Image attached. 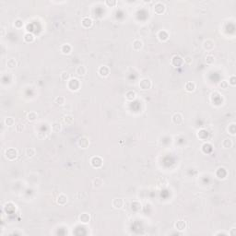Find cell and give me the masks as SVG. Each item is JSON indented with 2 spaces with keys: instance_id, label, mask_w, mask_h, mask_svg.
I'll list each match as a JSON object with an SVG mask.
<instances>
[{
  "instance_id": "39",
  "label": "cell",
  "mask_w": 236,
  "mask_h": 236,
  "mask_svg": "<svg viewBox=\"0 0 236 236\" xmlns=\"http://www.w3.org/2000/svg\"><path fill=\"white\" fill-rule=\"evenodd\" d=\"M131 209L134 211H138L141 209V204L138 201H134L131 203Z\"/></svg>"
},
{
  "instance_id": "35",
  "label": "cell",
  "mask_w": 236,
  "mask_h": 236,
  "mask_svg": "<svg viewBox=\"0 0 236 236\" xmlns=\"http://www.w3.org/2000/svg\"><path fill=\"white\" fill-rule=\"evenodd\" d=\"M24 26V22L21 19H16L14 20V27L16 29H18V30H20V29H22V27Z\"/></svg>"
},
{
  "instance_id": "6",
  "label": "cell",
  "mask_w": 236,
  "mask_h": 236,
  "mask_svg": "<svg viewBox=\"0 0 236 236\" xmlns=\"http://www.w3.org/2000/svg\"><path fill=\"white\" fill-rule=\"evenodd\" d=\"M103 163V160L99 156H93L92 159H90V164L93 168H101L102 166Z\"/></svg>"
},
{
  "instance_id": "15",
  "label": "cell",
  "mask_w": 236,
  "mask_h": 236,
  "mask_svg": "<svg viewBox=\"0 0 236 236\" xmlns=\"http://www.w3.org/2000/svg\"><path fill=\"white\" fill-rule=\"evenodd\" d=\"M92 24H93V20L89 18V17H84V18H82L81 19V25L83 28H86V29H88V28H90L92 26Z\"/></svg>"
},
{
  "instance_id": "5",
  "label": "cell",
  "mask_w": 236,
  "mask_h": 236,
  "mask_svg": "<svg viewBox=\"0 0 236 236\" xmlns=\"http://www.w3.org/2000/svg\"><path fill=\"white\" fill-rule=\"evenodd\" d=\"M125 200L123 199V198H120V197H115L112 201V206H113V208L115 209H121L124 208V206H125Z\"/></svg>"
},
{
  "instance_id": "21",
  "label": "cell",
  "mask_w": 236,
  "mask_h": 236,
  "mask_svg": "<svg viewBox=\"0 0 236 236\" xmlns=\"http://www.w3.org/2000/svg\"><path fill=\"white\" fill-rule=\"evenodd\" d=\"M174 228L177 231H185L186 229V222L185 221H177L174 223Z\"/></svg>"
},
{
  "instance_id": "45",
  "label": "cell",
  "mask_w": 236,
  "mask_h": 236,
  "mask_svg": "<svg viewBox=\"0 0 236 236\" xmlns=\"http://www.w3.org/2000/svg\"><path fill=\"white\" fill-rule=\"evenodd\" d=\"M229 82V85H231L233 87H234L236 85V77L235 76H231L230 78V80L228 81Z\"/></svg>"
},
{
  "instance_id": "44",
  "label": "cell",
  "mask_w": 236,
  "mask_h": 236,
  "mask_svg": "<svg viewBox=\"0 0 236 236\" xmlns=\"http://www.w3.org/2000/svg\"><path fill=\"white\" fill-rule=\"evenodd\" d=\"M192 62H193V59H192V57L190 56V55L185 56V58H184V63L187 64V65H191Z\"/></svg>"
},
{
  "instance_id": "33",
  "label": "cell",
  "mask_w": 236,
  "mask_h": 236,
  "mask_svg": "<svg viewBox=\"0 0 236 236\" xmlns=\"http://www.w3.org/2000/svg\"><path fill=\"white\" fill-rule=\"evenodd\" d=\"M17 65H18L17 61H16V59H14V58H9V60L7 61V67L9 68H10V69L15 68L16 67H17Z\"/></svg>"
},
{
  "instance_id": "18",
  "label": "cell",
  "mask_w": 236,
  "mask_h": 236,
  "mask_svg": "<svg viewBox=\"0 0 236 236\" xmlns=\"http://www.w3.org/2000/svg\"><path fill=\"white\" fill-rule=\"evenodd\" d=\"M209 132L207 131L206 129H200L199 131L197 132V138H199L200 140H203V141H205L209 138Z\"/></svg>"
},
{
  "instance_id": "9",
  "label": "cell",
  "mask_w": 236,
  "mask_h": 236,
  "mask_svg": "<svg viewBox=\"0 0 236 236\" xmlns=\"http://www.w3.org/2000/svg\"><path fill=\"white\" fill-rule=\"evenodd\" d=\"M78 146L81 148H87L90 146V140L87 136H81L78 139Z\"/></svg>"
},
{
  "instance_id": "16",
  "label": "cell",
  "mask_w": 236,
  "mask_h": 236,
  "mask_svg": "<svg viewBox=\"0 0 236 236\" xmlns=\"http://www.w3.org/2000/svg\"><path fill=\"white\" fill-rule=\"evenodd\" d=\"M142 47H143V42L141 40L136 39L133 41V43H132V48H133V50L139 51V50H141Z\"/></svg>"
},
{
  "instance_id": "14",
  "label": "cell",
  "mask_w": 236,
  "mask_h": 236,
  "mask_svg": "<svg viewBox=\"0 0 236 236\" xmlns=\"http://www.w3.org/2000/svg\"><path fill=\"white\" fill-rule=\"evenodd\" d=\"M78 221H80L81 223H83V224H88V223L90 221V215L87 212H83L80 215V217H78Z\"/></svg>"
},
{
  "instance_id": "23",
  "label": "cell",
  "mask_w": 236,
  "mask_h": 236,
  "mask_svg": "<svg viewBox=\"0 0 236 236\" xmlns=\"http://www.w3.org/2000/svg\"><path fill=\"white\" fill-rule=\"evenodd\" d=\"M51 129L53 133H59L62 130V125L59 122H53L51 125Z\"/></svg>"
},
{
  "instance_id": "38",
  "label": "cell",
  "mask_w": 236,
  "mask_h": 236,
  "mask_svg": "<svg viewBox=\"0 0 236 236\" xmlns=\"http://www.w3.org/2000/svg\"><path fill=\"white\" fill-rule=\"evenodd\" d=\"M60 78L63 81H69V80L71 78H70V74L68 72V71H63L61 74H60Z\"/></svg>"
},
{
  "instance_id": "10",
  "label": "cell",
  "mask_w": 236,
  "mask_h": 236,
  "mask_svg": "<svg viewBox=\"0 0 236 236\" xmlns=\"http://www.w3.org/2000/svg\"><path fill=\"white\" fill-rule=\"evenodd\" d=\"M172 121L173 124H174V125H177V126L181 125V124L183 123V121H184L183 114H180V113L173 114V115L172 116Z\"/></svg>"
},
{
  "instance_id": "19",
  "label": "cell",
  "mask_w": 236,
  "mask_h": 236,
  "mask_svg": "<svg viewBox=\"0 0 236 236\" xmlns=\"http://www.w3.org/2000/svg\"><path fill=\"white\" fill-rule=\"evenodd\" d=\"M103 185V180L102 179V178L100 177H96V178H94V179L92 180V187L94 189H99V188H101L102 186Z\"/></svg>"
},
{
  "instance_id": "13",
  "label": "cell",
  "mask_w": 236,
  "mask_h": 236,
  "mask_svg": "<svg viewBox=\"0 0 236 236\" xmlns=\"http://www.w3.org/2000/svg\"><path fill=\"white\" fill-rule=\"evenodd\" d=\"M68 201V197L67 195L65 194H60L58 197L56 198V203L59 206H65Z\"/></svg>"
},
{
  "instance_id": "29",
  "label": "cell",
  "mask_w": 236,
  "mask_h": 236,
  "mask_svg": "<svg viewBox=\"0 0 236 236\" xmlns=\"http://www.w3.org/2000/svg\"><path fill=\"white\" fill-rule=\"evenodd\" d=\"M233 140H231V138H225L223 141L221 142V146L223 148H231V147H233Z\"/></svg>"
},
{
  "instance_id": "2",
  "label": "cell",
  "mask_w": 236,
  "mask_h": 236,
  "mask_svg": "<svg viewBox=\"0 0 236 236\" xmlns=\"http://www.w3.org/2000/svg\"><path fill=\"white\" fill-rule=\"evenodd\" d=\"M18 150L15 148H9L5 151V156L9 160H15L18 158Z\"/></svg>"
},
{
  "instance_id": "31",
  "label": "cell",
  "mask_w": 236,
  "mask_h": 236,
  "mask_svg": "<svg viewBox=\"0 0 236 236\" xmlns=\"http://www.w3.org/2000/svg\"><path fill=\"white\" fill-rule=\"evenodd\" d=\"M25 154L28 158H33L36 154V150L34 148H27L25 150Z\"/></svg>"
},
{
  "instance_id": "40",
  "label": "cell",
  "mask_w": 236,
  "mask_h": 236,
  "mask_svg": "<svg viewBox=\"0 0 236 236\" xmlns=\"http://www.w3.org/2000/svg\"><path fill=\"white\" fill-rule=\"evenodd\" d=\"M205 61L208 65H212L215 62V56L213 55H208L205 57Z\"/></svg>"
},
{
  "instance_id": "37",
  "label": "cell",
  "mask_w": 236,
  "mask_h": 236,
  "mask_svg": "<svg viewBox=\"0 0 236 236\" xmlns=\"http://www.w3.org/2000/svg\"><path fill=\"white\" fill-rule=\"evenodd\" d=\"M211 150H212V146H211V144L205 143L202 146V151L204 153H207V154H208V153L211 152Z\"/></svg>"
},
{
  "instance_id": "24",
  "label": "cell",
  "mask_w": 236,
  "mask_h": 236,
  "mask_svg": "<svg viewBox=\"0 0 236 236\" xmlns=\"http://www.w3.org/2000/svg\"><path fill=\"white\" fill-rule=\"evenodd\" d=\"M76 74L78 76H85L86 74H87V68L85 66L83 65H80V66H78V67H77L76 68Z\"/></svg>"
},
{
  "instance_id": "4",
  "label": "cell",
  "mask_w": 236,
  "mask_h": 236,
  "mask_svg": "<svg viewBox=\"0 0 236 236\" xmlns=\"http://www.w3.org/2000/svg\"><path fill=\"white\" fill-rule=\"evenodd\" d=\"M153 10H154L156 14L161 15L166 10V7H165V5L162 2H156L155 5L153 6Z\"/></svg>"
},
{
  "instance_id": "47",
  "label": "cell",
  "mask_w": 236,
  "mask_h": 236,
  "mask_svg": "<svg viewBox=\"0 0 236 236\" xmlns=\"http://www.w3.org/2000/svg\"><path fill=\"white\" fill-rule=\"evenodd\" d=\"M215 235H229V233H226V231H218V233H215Z\"/></svg>"
},
{
  "instance_id": "12",
  "label": "cell",
  "mask_w": 236,
  "mask_h": 236,
  "mask_svg": "<svg viewBox=\"0 0 236 236\" xmlns=\"http://www.w3.org/2000/svg\"><path fill=\"white\" fill-rule=\"evenodd\" d=\"M157 37H158L159 41H160V42H166V41L169 39L170 35H169V32L167 31L160 30L158 32V34H157Z\"/></svg>"
},
{
  "instance_id": "22",
  "label": "cell",
  "mask_w": 236,
  "mask_h": 236,
  "mask_svg": "<svg viewBox=\"0 0 236 236\" xmlns=\"http://www.w3.org/2000/svg\"><path fill=\"white\" fill-rule=\"evenodd\" d=\"M197 88V85L195 82H192V81H188L186 82L185 85V90H186L187 92H193Z\"/></svg>"
},
{
  "instance_id": "27",
  "label": "cell",
  "mask_w": 236,
  "mask_h": 236,
  "mask_svg": "<svg viewBox=\"0 0 236 236\" xmlns=\"http://www.w3.org/2000/svg\"><path fill=\"white\" fill-rule=\"evenodd\" d=\"M23 40H24V42H26V43H33L35 40V37L33 34L31 33V32H26L23 36Z\"/></svg>"
},
{
  "instance_id": "34",
  "label": "cell",
  "mask_w": 236,
  "mask_h": 236,
  "mask_svg": "<svg viewBox=\"0 0 236 236\" xmlns=\"http://www.w3.org/2000/svg\"><path fill=\"white\" fill-rule=\"evenodd\" d=\"M4 123L7 126H13L15 125V119L12 116H7L4 120Z\"/></svg>"
},
{
  "instance_id": "20",
  "label": "cell",
  "mask_w": 236,
  "mask_h": 236,
  "mask_svg": "<svg viewBox=\"0 0 236 236\" xmlns=\"http://www.w3.org/2000/svg\"><path fill=\"white\" fill-rule=\"evenodd\" d=\"M156 185L159 188H165L168 185V180L165 177H160L159 179L157 180Z\"/></svg>"
},
{
  "instance_id": "25",
  "label": "cell",
  "mask_w": 236,
  "mask_h": 236,
  "mask_svg": "<svg viewBox=\"0 0 236 236\" xmlns=\"http://www.w3.org/2000/svg\"><path fill=\"white\" fill-rule=\"evenodd\" d=\"M125 97L127 101H134L135 99L136 98V93L135 90H127L125 94Z\"/></svg>"
},
{
  "instance_id": "28",
  "label": "cell",
  "mask_w": 236,
  "mask_h": 236,
  "mask_svg": "<svg viewBox=\"0 0 236 236\" xmlns=\"http://www.w3.org/2000/svg\"><path fill=\"white\" fill-rule=\"evenodd\" d=\"M26 118L28 121H30V122H33L35 121V120L38 118V114L36 113V112H29V113L27 114L26 115Z\"/></svg>"
},
{
  "instance_id": "8",
  "label": "cell",
  "mask_w": 236,
  "mask_h": 236,
  "mask_svg": "<svg viewBox=\"0 0 236 236\" xmlns=\"http://www.w3.org/2000/svg\"><path fill=\"white\" fill-rule=\"evenodd\" d=\"M202 46L206 51H212L215 47V43L214 41H212L211 39H206L204 42H203Z\"/></svg>"
},
{
  "instance_id": "3",
  "label": "cell",
  "mask_w": 236,
  "mask_h": 236,
  "mask_svg": "<svg viewBox=\"0 0 236 236\" xmlns=\"http://www.w3.org/2000/svg\"><path fill=\"white\" fill-rule=\"evenodd\" d=\"M152 86V82L150 78H144L142 80H140L139 81V88L141 90H148L151 88Z\"/></svg>"
},
{
  "instance_id": "30",
  "label": "cell",
  "mask_w": 236,
  "mask_h": 236,
  "mask_svg": "<svg viewBox=\"0 0 236 236\" xmlns=\"http://www.w3.org/2000/svg\"><path fill=\"white\" fill-rule=\"evenodd\" d=\"M227 132H228V134H230L231 136H234L236 134V125H235V123L230 124L229 126L227 127Z\"/></svg>"
},
{
  "instance_id": "7",
  "label": "cell",
  "mask_w": 236,
  "mask_h": 236,
  "mask_svg": "<svg viewBox=\"0 0 236 236\" xmlns=\"http://www.w3.org/2000/svg\"><path fill=\"white\" fill-rule=\"evenodd\" d=\"M183 63H184V59L182 58V57H181L180 55H173V56L172 57L171 64H172V66H173L174 68H179V67H181V66L183 65Z\"/></svg>"
},
{
  "instance_id": "1",
  "label": "cell",
  "mask_w": 236,
  "mask_h": 236,
  "mask_svg": "<svg viewBox=\"0 0 236 236\" xmlns=\"http://www.w3.org/2000/svg\"><path fill=\"white\" fill-rule=\"evenodd\" d=\"M68 88L71 92H77L80 88V81L78 78H70L68 81Z\"/></svg>"
},
{
  "instance_id": "42",
  "label": "cell",
  "mask_w": 236,
  "mask_h": 236,
  "mask_svg": "<svg viewBox=\"0 0 236 236\" xmlns=\"http://www.w3.org/2000/svg\"><path fill=\"white\" fill-rule=\"evenodd\" d=\"M24 129H25V125L22 123H19L16 125V131L17 132H22Z\"/></svg>"
},
{
  "instance_id": "32",
  "label": "cell",
  "mask_w": 236,
  "mask_h": 236,
  "mask_svg": "<svg viewBox=\"0 0 236 236\" xmlns=\"http://www.w3.org/2000/svg\"><path fill=\"white\" fill-rule=\"evenodd\" d=\"M55 103L58 106H62L66 103V98L63 96H57L55 98Z\"/></svg>"
},
{
  "instance_id": "36",
  "label": "cell",
  "mask_w": 236,
  "mask_h": 236,
  "mask_svg": "<svg viewBox=\"0 0 236 236\" xmlns=\"http://www.w3.org/2000/svg\"><path fill=\"white\" fill-rule=\"evenodd\" d=\"M139 34L141 35L142 37H147L148 34H150V30H148V28L147 26H143L140 28L139 30Z\"/></svg>"
},
{
  "instance_id": "41",
  "label": "cell",
  "mask_w": 236,
  "mask_h": 236,
  "mask_svg": "<svg viewBox=\"0 0 236 236\" xmlns=\"http://www.w3.org/2000/svg\"><path fill=\"white\" fill-rule=\"evenodd\" d=\"M219 87L222 90H227L228 88H229V82H228L227 80H222L221 83L219 84Z\"/></svg>"
},
{
  "instance_id": "11",
  "label": "cell",
  "mask_w": 236,
  "mask_h": 236,
  "mask_svg": "<svg viewBox=\"0 0 236 236\" xmlns=\"http://www.w3.org/2000/svg\"><path fill=\"white\" fill-rule=\"evenodd\" d=\"M98 74L102 78H107L110 74V68L107 66H101L98 68Z\"/></svg>"
},
{
  "instance_id": "46",
  "label": "cell",
  "mask_w": 236,
  "mask_h": 236,
  "mask_svg": "<svg viewBox=\"0 0 236 236\" xmlns=\"http://www.w3.org/2000/svg\"><path fill=\"white\" fill-rule=\"evenodd\" d=\"M235 228L233 227V228H231V231H229V235H231V236H234L235 234H236V233H235Z\"/></svg>"
},
{
  "instance_id": "17",
  "label": "cell",
  "mask_w": 236,
  "mask_h": 236,
  "mask_svg": "<svg viewBox=\"0 0 236 236\" xmlns=\"http://www.w3.org/2000/svg\"><path fill=\"white\" fill-rule=\"evenodd\" d=\"M72 51V46L69 43H64L63 45H61L60 47V52L63 53V55H69Z\"/></svg>"
},
{
  "instance_id": "43",
  "label": "cell",
  "mask_w": 236,
  "mask_h": 236,
  "mask_svg": "<svg viewBox=\"0 0 236 236\" xmlns=\"http://www.w3.org/2000/svg\"><path fill=\"white\" fill-rule=\"evenodd\" d=\"M105 4L110 7H115L117 5V2L115 1V0H106Z\"/></svg>"
},
{
  "instance_id": "26",
  "label": "cell",
  "mask_w": 236,
  "mask_h": 236,
  "mask_svg": "<svg viewBox=\"0 0 236 236\" xmlns=\"http://www.w3.org/2000/svg\"><path fill=\"white\" fill-rule=\"evenodd\" d=\"M63 123L67 126H71L74 124V117L71 114H67L65 115L63 118Z\"/></svg>"
}]
</instances>
